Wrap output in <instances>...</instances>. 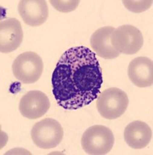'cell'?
Returning <instances> with one entry per match:
<instances>
[{"instance_id":"52a82bcc","label":"cell","mask_w":153,"mask_h":155,"mask_svg":"<svg viewBox=\"0 0 153 155\" xmlns=\"http://www.w3.org/2000/svg\"><path fill=\"white\" fill-rule=\"evenodd\" d=\"M49 107L50 102L46 94L39 90H33L22 97L19 110L26 118L36 120L46 114Z\"/></svg>"},{"instance_id":"8fae6325","label":"cell","mask_w":153,"mask_h":155,"mask_svg":"<svg viewBox=\"0 0 153 155\" xmlns=\"http://www.w3.org/2000/svg\"><path fill=\"white\" fill-rule=\"evenodd\" d=\"M126 143L133 149H142L148 146L152 138L151 127L142 121H133L127 126L124 131Z\"/></svg>"},{"instance_id":"7c38bea8","label":"cell","mask_w":153,"mask_h":155,"mask_svg":"<svg viewBox=\"0 0 153 155\" xmlns=\"http://www.w3.org/2000/svg\"><path fill=\"white\" fill-rule=\"evenodd\" d=\"M112 27L99 28L91 35V46L96 54L104 59H114L120 55L118 51L113 48L111 44V36L114 32Z\"/></svg>"},{"instance_id":"9c48e42d","label":"cell","mask_w":153,"mask_h":155,"mask_svg":"<svg viewBox=\"0 0 153 155\" xmlns=\"http://www.w3.org/2000/svg\"><path fill=\"white\" fill-rule=\"evenodd\" d=\"M18 12L23 22L30 27H39L43 24L49 16L47 3L44 0L20 1Z\"/></svg>"},{"instance_id":"3957f363","label":"cell","mask_w":153,"mask_h":155,"mask_svg":"<svg viewBox=\"0 0 153 155\" xmlns=\"http://www.w3.org/2000/svg\"><path fill=\"white\" fill-rule=\"evenodd\" d=\"M129 98L118 88H109L97 98V109L100 116L107 120H115L122 116L129 106Z\"/></svg>"},{"instance_id":"ba28073f","label":"cell","mask_w":153,"mask_h":155,"mask_svg":"<svg viewBox=\"0 0 153 155\" xmlns=\"http://www.w3.org/2000/svg\"><path fill=\"white\" fill-rule=\"evenodd\" d=\"M21 23L16 18H9L0 23V51L7 54L14 51L23 42Z\"/></svg>"},{"instance_id":"7a4b0ae2","label":"cell","mask_w":153,"mask_h":155,"mask_svg":"<svg viewBox=\"0 0 153 155\" xmlns=\"http://www.w3.org/2000/svg\"><path fill=\"white\" fill-rule=\"evenodd\" d=\"M114 143V134L105 126H92L87 129L81 137L83 150L91 155L107 154L111 151Z\"/></svg>"},{"instance_id":"30bf717a","label":"cell","mask_w":153,"mask_h":155,"mask_svg":"<svg viewBox=\"0 0 153 155\" xmlns=\"http://www.w3.org/2000/svg\"><path fill=\"white\" fill-rule=\"evenodd\" d=\"M130 81L139 88L151 86L153 84V62L146 57H139L132 61L128 68Z\"/></svg>"},{"instance_id":"277c9868","label":"cell","mask_w":153,"mask_h":155,"mask_svg":"<svg viewBox=\"0 0 153 155\" xmlns=\"http://www.w3.org/2000/svg\"><path fill=\"white\" fill-rule=\"evenodd\" d=\"M12 68L16 79L24 84H32L38 81L42 75L43 62L37 53L27 51L15 59Z\"/></svg>"},{"instance_id":"5bb4252c","label":"cell","mask_w":153,"mask_h":155,"mask_svg":"<svg viewBox=\"0 0 153 155\" xmlns=\"http://www.w3.org/2000/svg\"><path fill=\"white\" fill-rule=\"evenodd\" d=\"M49 2L59 12H70L77 9L80 3V1L78 0H68V1L49 0Z\"/></svg>"},{"instance_id":"5b68a950","label":"cell","mask_w":153,"mask_h":155,"mask_svg":"<svg viewBox=\"0 0 153 155\" xmlns=\"http://www.w3.org/2000/svg\"><path fill=\"white\" fill-rule=\"evenodd\" d=\"M31 137L37 147L51 149L58 146L63 137V130L57 120L46 118L34 124Z\"/></svg>"},{"instance_id":"8992f818","label":"cell","mask_w":153,"mask_h":155,"mask_svg":"<svg viewBox=\"0 0 153 155\" xmlns=\"http://www.w3.org/2000/svg\"><path fill=\"white\" fill-rule=\"evenodd\" d=\"M111 44L120 54L132 55L139 52L144 44L141 31L132 25L125 24L114 29Z\"/></svg>"},{"instance_id":"4fadbf2b","label":"cell","mask_w":153,"mask_h":155,"mask_svg":"<svg viewBox=\"0 0 153 155\" xmlns=\"http://www.w3.org/2000/svg\"><path fill=\"white\" fill-rule=\"evenodd\" d=\"M124 5L129 11L133 12H145L147 9H149L152 5V1L151 0H148V1H129V0H124L122 1Z\"/></svg>"},{"instance_id":"6da1fadb","label":"cell","mask_w":153,"mask_h":155,"mask_svg":"<svg viewBox=\"0 0 153 155\" xmlns=\"http://www.w3.org/2000/svg\"><path fill=\"white\" fill-rule=\"evenodd\" d=\"M51 81L57 104L66 110H77L97 99L103 76L95 53L87 47L79 46L62 54Z\"/></svg>"}]
</instances>
